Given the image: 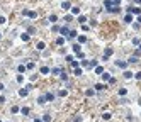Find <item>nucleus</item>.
I'll list each match as a JSON object with an SVG mask.
<instances>
[{"instance_id": "41", "label": "nucleus", "mask_w": 141, "mask_h": 122, "mask_svg": "<svg viewBox=\"0 0 141 122\" xmlns=\"http://www.w3.org/2000/svg\"><path fill=\"white\" fill-rule=\"evenodd\" d=\"M15 80H17V83H24V75H22V73H19Z\"/></svg>"}, {"instance_id": "3", "label": "nucleus", "mask_w": 141, "mask_h": 122, "mask_svg": "<svg viewBox=\"0 0 141 122\" xmlns=\"http://www.w3.org/2000/svg\"><path fill=\"white\" fill-rule=\"evenodd\" d=\"M114 65L117 66V68H121V70H128V61H122V59H117V61H114Z\"/></svg>"}, {"instance_id": "59", "label": "nucleus", "mask_w": 141, "mask_h": 122, "mask_svg": "<svg viewBox=\"0 0 141 122\" xmlns=\"http://www.w3.org/2000/svg\"><path fill=\"white\" fill-rule=\"evenodd\" d=\"M0 122H2V121H0Z\"/></svg>"}, {"instance_id": "28", "label": "nucleus", "mask_w": 141, "mask_h": 122, "mask_svg": "<svg viewBox=\"0 0 141 122\" xmlns=\"http://www.w3.org/2000/svg\"><path fill=\"white\" fill-rule=\"evenodd\" d=\"M63 20H65L66 24H68V22H71V20H73V14H66L65 17H63Z\"/></svg>"}, {"instance_id": "45", "label": "nucleus", "mask_w": 141, "mask_h": 122, "mask_svg": "<svg viewBox=\"0 0 141 122\" xmlns=\"http://www.w3.org/2000/svg\"><path fill=\"white\" fill-rule=\"evenodd\" d=\"M3 24H7V17L5 15H0V26H3Z\"/></svg>"}, {"instance_id": "49", "label": "nucleus", "mask_w": 141, "mask_h": 122, "mask_svg": "<svg viewBox=\"0 0 141 122\" xmlns=\"http://www.w3.org/2000/svg\"><path fill=\"white\" fill-rule=\"evenodd\" d=\"M134 78H136V80H141V71H136V73H134Z\"/></svg>"}, {"instance_id": "14", "label": "nucleus", "mask_w": 141, "mask_h": 122, "mask_svg": "<svg viewBox=\"0 0 141 122\" xmlns=\"http://www.w3.org/2000/svg\"><path fill=\"white\" fill-rule=\"evenodd\" d=\"M122 76H124L126 80H131L133 76H134V73H133V71H129V70H124V73H122Z\"/></svg>"}, {"instance_id": "17", "label": "nucleus", "mask_w": 141, "mask_h": 122, "mask_svg": "<svg viewBox=\"0 0 141 122\" xmlns=\"http://www.w3.org/2000/svg\"><path fill=\"white\" fill-rule=\"evenodd\" d=\"M111 78H112V76H111V73H109V71H104V73H102V80L105 81V83H107Z\"/></svg>"}, {"instance_id": "11", "label": "nucleus", "mask_w": 141, "mask_h": 122, "mask_svg": "<svg viewBox=\"0 0 141 122\" xmlns=\"http://www.w3.org/2000/svg\"><path fill=\"white\" fill-rule=\"evenodd\" d=\"M55 42H56V46H63L66 42V38H63V36H58L56 39H55Z\"/></svg>"}, {"instance_id": "9", "label": "nucleus", "mask_w": 141, "mask_h": 122, "mask_svg": "<svg viewBox=\"0 0 141 122\" xmlns=\"http://www.w3.org/2000/svg\"><path fill=\"white\" fill-rule=\"evenodd\" d=\"M87 41H88V39H87L85 34H78V38H76V42H78V44H85Z\"/></svg>"}, {"instance_id": "18", "label": "nucleus", "mask_w": 141, "mask_h": 122, "mask_svg": "<svg viewBox=\"0 0 141 122\" xmlns=\"http://www.w3.org/2000/svg\"><path fill=\"white\" fill-rule=\"evenodd\" d=\"M128 63H129V65H136V63H138V56H134V54L129 56L128 58Z\"/></svg>"}, {"instance_id": "16", "label": "nucleus", "mask_w": 141, "mask_h": 122, "mask_svg": "<svg viewBox=\"0 0 141 122\" xmlns=\"http://www.w3.org/2000/svg\"><path fill=\"white\" fill-rule=\"evenodd\" d=\"M87 17H85L83 14H80V15H78V17H76V22H78V24H85V22H87Z\"/></svg>"}, {"instance_id": "6", "label": "nucleus", "mask_w": 141, "mask_h": 122, "mask_svg": "<svg viewBox=\"0 0 141 122\" xmlns=\"http://www.w3.org/2000/svg\"><path fill=\"white\" fill-rule=\"evenodd\" d=\"M68 34H70V29H68V26H61V29H60V36L68 38Z\"/></svg>"}, {"instance_id": "48", "label": "nucleus", "mask_w": 141, "mask_h": 122, "mask_svg": "<svg viewBox=\"0 0 141 122\" xmlns=\"http://www.w3.org/2000/svg\"><path fill=\"white\" fill-rule=\"evenodd\" d=\"M76 58H78V59H85V54L83 53H76Z\"/></svg>"}, {"instance_id": "52", "label": "nucleus", "mask_w": 141, "mask_h": 122, "mask_svg": "<svg viewBox=\"0 0 141 122\" xmlns=\"http://www.w3.org/2000/svg\"><path fill=\"white\" fill-rule=\"evenodd\" d=\"M34 122H44V121H43V117H36V119H34Z\"/></svg>"}, {"instance_id": "35", "label": "nucleus", "mask_w": 141, "mask_h": 122, "mask_svg": "<svg viewBox=\"0 0 141 122\" xmlns=\"http://www.w3.org/2000/svg\"><path fill=\"white\" fill-rule=\"evenodd\" d=\"M73 15H80V7H71V10H70Z\"/></svg>"}, {"instance_id": "34", "label": "nucleus", "mask_w": 141, "mask_h": 122, "mask_svg": "<svg viewBox=\"0 0 141 122\" xmlns=\"http://www.w3.org/2000/svg\"><path fill=\"white\" fill-rule=\"evenodd\" d=\"M140 44H141V39H140V38H133V46L138 47Z\"/></svg>"}, {"instance_id": "38", "label": "nucleus", "mask_w": 141, "mask_h": 122, "mask_svg": "<svg viewBox=\"0 0 141 122\" xmlns=\"http://www.w3.org/2000/svg\"><path fill=\"white\" fill-rule=\"evenodd\" d=\"M27 32H29V34H36V32H38V29L34 27V26H29V27H27Z\"/></svg>"}, {"instance_id": "40", "label": "nucleus", "mask_w": 141, "mask_h": 122, "mask_svg": "<svg viewBox=\"0 0 141 122\" xmlns=\"http://www.w3.org/2000/svg\"><path fill=\"white\" fill-rule=\"evenodd\" d=\"M43 121L44 122H51V115H49V114H43Z\"/></svg>"}, {"instance_id": "5", "label": "nucleus", "mask_w": 141, "mask_h": 122, "mask_svg": "<svg viewBox=\"0 0 141 122\" xmlns=\"http://www.w3.org/2000/svg\"><path fill=\"white\" fill-rule=\"evenodd\" d=\"M29 92H31V90H29L27 86H24V88H19V97H20V98H26V97L29 95Z\"/></svg>"}, {"instance_id": "2", "label": "nucleus", "mask_w": 141, "mask_h": 122, "mask_svg": "<svg viewBox=\"0 0 141 122\" xmlns=\"http://www.w3.org/2000/svg\"><path fill=\"white\" fill-rule=\"evenodd\" d=\"M126 12L138 17V15H141V7H126Z\"/></svg>"}, {"instance_id": "31", "label": "nucleus", "mask_w": 141, "mask_h": 122, "mask_svg": "<svg viewBox=\"0 0 141 122\" xmlns=\"http://www.w3.org/2000/svg\"><path fill=\"white\" fill-rule=\"evenodd\" d=\"M117 95H119V97H126V95H128V90H126V88H119V90H117Z\"/></svg>"}, {"instance_id": "43", "label": "nucleus", "mask_w": 141, "mask_h": 122, "mask_svg": "<svg viewBox=\"0 0 141 122\" xmlns=\"http://www.w3.org/2000/svg\"><path fill=\"white\" fill-rule=\"evenodd\" d=\"M60 29H61V26H56V24H53L51 31H53V32H60Z\"/></svg>"}, {"instance_id": "54", "label": "nucleus", "mask_w": 141, "mask_h": 122, "mask_svg": "<svg viewBox=\"0 0 141 122\" xmlns=\"http://www.w3.org/2000/svg\"><path fill=\"white\" fill-rule=\"evenodd\" d=\"M3 90H5V85H3V83H0V92H3Z\"/></svg>"}, {"instance_id": "25", "label": "nucleus", "mask_w": 141, "mask_h": 122, "mask_svg": "<svg viewBox=\"0 0 141 122\" xmlns=\"http://www.w3.org/2000/svg\"><path fill=\"white\" fill-rule=\"evenodd\" d=\"M97 59H88V68H92V70H94V68H97Z\"/></svg>"}, {"instance_id": "37", "label": "nucleus", "mask_w": 141, "mask_h": 122, "mask_svg": "<svg viewBox=\"0 0 141 122\" xmlns=\"http://www.w3.org/2000/svg\"><path fill=\"white\" fill-rule=\"evenodd\" d=\"M61 71H63L61 68H51V75H60Z\"/></svg>"}, {"instance_id": "15", "label": "nucleus", "mask_w": 141, "mask_h": 122, "mask_svg": "<svg viewBox=\"0 0 141 122\" xmlns=\"http://www.w3.org/2000/svg\"><path fill=\"white\" fill-rule=\"evenodd\" d=\"M44 47H46V42L44 41H39L38 44H36V49L38 51H44Z\"/></svg>"}, {"instance_id": "29", "label": "nucleus", "mask_w": 141, "mask_h": 122, "mask_svg": "<svg viewBox=\"0 0 141 122\" xmlns=\"http://www.w3.org/2000/svg\"><path fill=\"white\" fill-rule=\"evenodd\" d=\"M66 95H68V90H65V88H61V90L58 92V97H61V98H65Z\"/></svg>"}, {"instance_id": "57", "label": "nucleus", "mask_w": 141, "mask_h": 122, "mask_svg": "<svg viewBox=\"0 0 141 122\" xmlns=\"http://www.w3.org/2000/svg\"><path fill=\"white\" fill-rule=\"evenodd\" d=\"M0 39H2V32H0Z\"/></svg>"}, {"instance_id": "19", "label": "nucleus", "mask_w": 141, "mask_h": 122, "mask_svg": "<svg viewBox=\"0 0 141 122\" xmlns=\"http://www.w3.org/2000/svg\"><path fill=\"white\" fill-rule=\"evenodd\" d=\"M95 92H97L95 88H87V90H85V95H87V97H94Z\"/></svg>"}, {"instance_id": "4", "label": "nucleus", "mask_w": 141, "mask_h": 122, "mask_svg": "<svg viewBox=\"0 0 141 122\" xmlns=\"http://www.w3.org/2000/svg\"><path fill=\"white\" fill-rule=\"evenodd\" d=\"M60 7H61L63 10H71L73 5H71V2H70V0H63V2L60 3Z\"/></svg>"}, {"instance_id": "13", "label": "nucleus", "mask_w": 141, "mask_h": 122, "mask_svg": "<svg viewBox=\"0 0 141 122\" xmlns=\"http://www.w3.org/2000/svg\"><path fill=\"white\" fill-rule=\"evenodd\" d=\"M76 38H78V32H76L75 29H70V34H68L66 39H76Z\"/></svg>"}, {"instance_id": "32", "label": "nucleus", "mask_w": 141, "mask_h": 122, "mask_svg": "<svg viewBox=\"0 0 141 122\" xmlns=\"http://www.w3.org/2000/svg\"><path fill=\"white\" fill-rule=\"evenodd\" d=\"M111 117H112V114H111V112H104L102 114V119H104V121H111Z\"/></svg>"}, {"instance_id": "23", "label": "nucleus", "mask_w": 141, "mask_h": 122, "mask_svg": "<svg viewBox=\"0 0 141 122\" xmlns=\"http://www.w3.org/2000/svg\"><path fill=\"white\" fill-rule=\"evenodd\" d=\"M73 75H75V76H82V75H83V70L78 66V68H75V70H73Z\"/></svg>"}, {"instance_id": "26", "label": "nucleus", "mask_w": 141, "mask_h": 122, "mask_svg": "<svg viewBox=\"0 0 141 122\" xmlns=\"http://www.w3.org/2000/svg\"><path fill=\"white\" fill-rule=\"evenodd\" d=\"M20 114H22V115H26V117H27L29 114H31V109H29V107H22V109H20Z\"/></svg>"}, {"instance_id": "51", "label": "nucleus", "mask_w": 141, "mask_h": 122, "mask_svg": "<svg viewBox=\"0 0 141 122\" xmlns=\"http://www.w3.org/2000/svg\"><path fill=\"white\" fill-rule=\"evenodd\" d=\"M2 103H5V97H3V95H0V105H2Z\"/></svg>"}, {"instance_id": "12", "label": "nucleus", "mask_w": 141, "mask_h": 122, "mask_svg": "<svg viewBox=\"0 0 141 122\" xmlns=\"http://www.w3.org/2000/svg\"><path fill=\"white\" fill-rule=\"evenodd\" d=\"M39 73H41V75H49V73H51V68H48V66H41V68H39Z\"/></svg>"}, {"instance_id": "55", "label": "nucleus", "mask_w": 141, "mask_h": 122, "mask_svg": "<svg viewBox=\"0 0 141 122\" xmlns=\"http://www.w3.org/2000/svg\"><path fill=\"white\" fill-rule=\"evenodd\" d=\"M136 20H138V24H141V15H138V17H136Z\"/></svg>"}, {"instance_id": "10", "label": "nucleus", "mask_w": 141, "mask_h": 122, "mask_svg": "<svg viewBox=\"0 0 141 122\" xmlns=\"http://www.w3.org/2000/svg\"><path fill=\"white\" fill-rule=\"evenodd\" d=\"M94 88L97 90V92H102V90H105V88H107V83H95Z\"/></svg>"}, {"instance_id": "1", "label": "nucleus", "mask_w": 141, "mask_h": 122, "mask_svg": "<svg viewBox=\"0 0 141 122\" xmlns=\"http://www.w3.org/2000/svg\"><path fill=\"white\" fill-rule=\"evenodd\" d=\"M22 15H26V17H29V19H38V12L29 10V9H24V10H22Z\"/></svg>"}, {"instance_id": "56", "label": "nucleus", "mask_w": 141, "mask_h": 122, "mask_svg": "<svg viewBox=\"0 0 141 122\" xmlns=\"http://www.w3.org/2000/svg\"><path fill=\"white\" fill-rule=\"evenodd\" d=\"M134 3H138V5H141V0H133Z\"/></svg>"}, {"instance_id": "39", "label": "nucleus", "mask_w": 141, "mask_h": 122, "mask_svg": "<svg viewBox=\"0 0 141 122\" xmlns=\"http://www.w3.org/2000/svg\"><path fill=\"white\" fill-rule=\"evenodd\" d=\"M94 71L97 73V75H102V73H104V68H102V66H97V68H94Z\"/></svg>"}, {"instance_id": "22", "label": "nucleus", "mask_w": 141, "mask_h": 122, "mask_svg": "<svg viewBox=\"0 0 141 122\" xmlns=\"http://www.w3.org/2000/svg\"><path fill=\"white\" fill-rule=\"evenodd\" d=\"M26 70H27V66L24 65V63H20V65L17 66V71H19V73H26Z\"/></svg>"}, {"instance_id": "20", "label": "nucleus", "mask_w": 141, "mask_h": 122, "mask_svg": "<svg viewBox=\"0 0 141 122\" xmlns=\"http://www.w3.org/2000/svg\"><path fill=\"white\" fill-rule=\"evenodd\" d=\"M46 102H48V100H46V95H39V97H38V103H39V105H44Z\"/></svg>"}, {"instance_id": "27", "label": "nucleus", "mask_w": 141, "mask_h": 122, "mask_svg": "<svg viewBox=\"0 0 141 122\" xmlns=\"http://www.w3.org/2000/svg\"><path fill=\"white\" fill-rule=\"evenodd\" d=\"M48 20H49L51 24H55V22H56V20H58V15H56V14H51V15L48 17Z\"/></svg>"}, {"instance_id": "46", "label": "nucleus", "mask_w": 141, "mask_h": 122, "mask_svg": "<svg viewBox=\"0 0 141 122\" xmlns=\"http://www.w3.org/2000/svg\"><path fill=\"white\" fill-rule=\"evenodd\" d=\"M10 112H12V114H17V112H20V109L17 107V105H14V107L10 109Z\"/></svg>"}, {"instance_id": "47", "label": "nucleus", "mask_w": 141, "mask_h": 122, "mask_svg": "<svg viewBox=\"0 0 141 122\" xmlns=\"http://www.w3.org/2000/svg\"><path fill=\"white\" fill-rule=\"evenodd\" d=\"M80 66H83V68H88V59H83V61H80Z\"/></svg>"}, {"instance_id": "21", "label": "nucleus", "mask_w": 141, "mask_h": 122, "mask_svg": "<svg viewBox=\"0 0 141 122\" xmlns=\"http://www.w3.org/2000/svg\"><path fill=\"white\" fill-rule=\"evenodd\" d=\"M107 12H109V14H119V12H121V7H119V5H117V7H111Z\"/></svg>"}, {"instance_id": "44", "label": "nucleus", "mask_w": 141, "mask_h": 122, "mask_svg": "<svg viewBox=\"0 0 141 122\" xmlns=\"http://www.w3.org/2000/svg\"><path fill=\"white\" fill-rule=\"evenodd\" d=\"M26 66H27V70H34V68H36V63H32V61H29V63H27V65H26Z\"/></svg>"}, {"instance_id": "7", "label": "nucleus", "mask_w": 141, "mask_h": 122, "mask_svg": "<svg viewBox=\"0 0 141 122\" xmlns=\"http://www.w3.org/2000/svg\"><path fill=\"white\" fill-rule=\"evenodd\" d=\"M112 54H114V49H112V47H105V49H104V59L111 58Z\"/></svg>"}, {"instance_id": "36", "label": "nucleus", "mask_w": 141, "mask_h": 122, "mask_svg": "<svg viewBox=\"0 0 141 122\" xmlns=\"http://www.w3.org/2000/svg\"><path fill=\"white\" fill-rule=\"evenodd\" d=\"M60 80H61V81H66V80H68V75H66V71H61V73H60Z\"/></svg>"}, {"instance_id": "30", "label": "nucleus", "mask_w": 141, "mask_h": 122, "mask_svg": "<svg viewBox=\"0 0 141 122\" xmlns=\"http://www.w3.org/2000/svg\"><path fill=\"white\" fill-rule=\"evenodd\" d=\"M73 51H75V53H82V44H78V42H76V44H73Z\"/></svg>"}, {"instance_id": "42", "label": "nucleus", "mask_w": 141, "mask_h": 122, "mask_svg": "<svg viewBox=\"0 0 141 122\" xmlns=\"http://www.w3.org/2000/svg\"><path fill=\"white\" fill-rule=\"evenodd\" d=\"M70 65H71V68L75 70V68H78V66H80V61H75V59H73V61H71Z\"/></svg>"}, {"instance_id": "24", "label": "nucleus", "mask_w": 141, "mask_h": 122, "mask_svg": "<svg viewBox=\"0 0 141 122\" xmlns=\"http://www.w3.org/2000/svg\"><path fill=\"white\" fill-rule=\"evenodd\" d=\"M20 39H22L24 42H27L29 39H31V34H29V32H24V34H20Z\"/></svg>"}, {"instance_id": "8", "label": "nucleus", "mask_w": 141, "mask_h": 122, "mask_svg": "<svg viewBox=\"0 0 141 122\" xmlns=\"http://www.w3.org/2000/svg\"><path fill=\"white\" fill-rule=\"evenodd\" d=\"M122 20H124L126 24H131L133 20H134V15H133V14H126V15L122 17Z\"/></svg>"}, {"instance_id": "53", "label": "nucleus", "mask_w": 141, "mask_h": 122, "mask_svg": "<svg viewBox=\"0 0 141 122\" xmlns=\"http://www.w3.org/2000/svg\"><path fill=\"white\" fill-rule=\"evenodd\" d=\"M73 122H82V117H75V119H73Z\"/></svg>"}, {"instance_id": "58", "label": "nucleus", "mask_w": 141, "mask_h": 122, "mask_svg": "<svg viewBox=\"0 0 141 122\" xmlns=\"http://www.w3.org/2000/svg\"><path fill=\"white\" fill-rule=\"evenodd\" d=\"M138 47H140V49H141V44H140V46H138Z\"/></svg>"}, {"instance_id": "33", "label": "nucleus", "mask_w": 141, "mask_h": 122, "mask_svg": "<svg viewBox=\"0 0 141 122\" xmlns=\"http://www.w3.org/2000/svg\"><path fill=\"white\" fill-rule=\"evenodd\" d=\"M46 100H48V102H53V100H55V93L48 92V93H46Z\"/></svg>"}, {"instance_id": "50", "label": "nucleus", "mask_w": 141, "mask_h": 122, "mask_svg": "<svg viewBox=\"0 0 141 122\" xmlns=\"http://www.w3.org/2000/svg\"><path fill=\"white\" fill-rule=\"evenodd\" d=\"M65 59H66V61H68V63H71V61H73V56H71V54H68V56H66Z\"/></svg>"}]
</instances>
